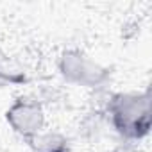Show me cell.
Segmentation results:
<instances>
[{
	"instance_id": "obj_1",
	"label": "cell",
	"mask_w": 152,
	"mask_h": 152,
	"mask_svg": "<svg viewBox=\"0 0 152 152\" xmlns=\"http://www.w3.org/2000/svg\"><path fill=\"white\" fill-rule=\"evenodd\" d=\"M113 127L125 138L140 140L150 127L148 93H120L109 102Z\"/></svg>"
},
{
	"instance_id": "obj_2",
	"label": "cell",
	"mask_w": 152,
	"mask_h": 152,
	"mask_svg": "<svg viewBox=\"0 0 152 152\" xmlns=\"http://www.w3.org/2000/svg\"><path fill=\"white\" fill-rule=\"evenodd\" d=\"M59 70L66 81L79 84L83 88H95L106 79V70L77 50L66 52L61 57Z\"/></svg>"
},
{
	"instance_id": "obj_3",
	"label": "cell",
	"mask_w": 152,
	"mask_h": 152,
	"mask_svg": "<svg viewBox=\"0 0 152 152\" xmlns=\"http://www.w3.org/2000/svg\"><path fill=\"white\" fill-rule=\"evenodd\" d=\"M7 122L20 136H23L25 140H31L43 131L45 115L38 102L29 99H20L9 107Z\"/></svg>"
},
{
	"instance_id": "obj_4",
	"label": "cell",
	"mask_w": 152,
	"mask_h": 152,
	"mask_svg": "<svg viewBox=\"0 0 152 152\" xmlns=\"http://www.w3.org/2000/svg\"><path fill=\"white\" fill-rule=\"evenodd\" d=\"M34 152H66V138L59 132H45L41 131L34 138L27 140Z\"/></svg>"
}]
</instances>
